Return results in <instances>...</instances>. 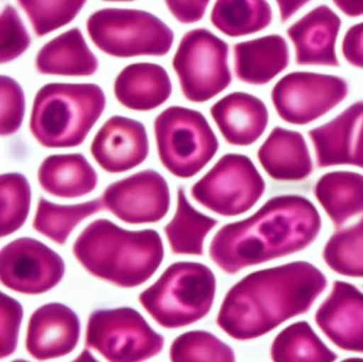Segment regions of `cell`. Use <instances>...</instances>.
<instances>
[{
    "instance_id": "1",
    "label": "cell",
    "mask_w": 363,
    "mask_h": 362,
    "mask_svg": "<svg viewBox=\"0 0 363 362\" xmlns=\"http://www.w3.org/2000/svg\"><path fill=\"white\" fill-rule=\"evenodd\" d=\"M326 287L324 273L308 261L250 273L227 292L216 324L235 340H255L307 313Z\"/></svg>"
},
{
    "instance_id": "2",
    "label": "cell",
    "mask_w": 363,
    "mask_h": 362,
    "mask_svg": "<svg viewBox=\"0 0 363 362\" xmlns=\"http://www.w3.org/2000/svg\"><path fill=\"white\" fill-rule=\"evenodd\" d=\"M322 229L316 207L305 196H274L252 216L223 226L209 255L227 274L303 251Z\"/></svg>"
},
{
    "instance_id": "3",
    "label": "cell",
    "mask_w": 363,
    "mask_h": 362,
    "mask_svg": "<svg viewBox=\"0 0 363 362\" xmlns=\"http://www.w3.org/2000/svg\"><path fill=\"white\" fill-rule=\"evenodd\" d=\"M73 253L91 275L125 289L143 285L164 259L156 230L130 231L107 219L92 221L74 243Z\"/></svg>"
},
{
    "instance_id": "4",
    "label": "cell",
    "mask_w": 363,
    "mask_h": 362,
    "mask_svg": "<svg viewBox=\"0 0 363 362\" xmlns=\"http://www.w3.org/2000/svg\"><path fill=\"white\" fill-rule=\"evenodd\" d=\"M106 108L94 83H48L38 91L31 110V133L46 148H72L86 140Z\"/></svg>"
},
{
    "instance_id": "5",
    "label": "cell",
    "mask_w": 363,
    "mask_h": 362,
    "mask_svg": "<svg viewBox=\"0 0 363 362\" xmlns=\"http://www.w3.org/2000/svg\"><path fill=\"white\" fill-rule=\"evenodd\" d=\"M216 291V276L207 265L176 262L140 294L139 300L159 325L176 329L203 319L211 310Z\"/></svg>"
},
{
    "instance_id": "6",
    "label": "cell",
    "mask_w": 363,
    "mask_h": 362,
    "mask_svg": "<svg viewBox=\"0 0 363 362\" xmlns=\"http://www.w3.org/2000/svg\"><path fill=\"white\" fill-rule=\"evenodd\" d=\"M86 30L97 48L116 57L165 55L173 30L156 15L135 9L106 8L90 15Z\"/></svg>"
},
{
    "instance_id": "7",
    "label": "cell",
    "mask_w": 363,
    "mask_h": 362,
    "mask_svg": "<svg viewBox=\"0 0 363 362\" xmlns=\"http://www.w3.org/2000/svg\"><path fill=\"white\" fill-rule=\"evenodd\" d=\"M159 159L174 176L199 174L218 150V140L203 113L169 106L155 119Z\"/></svg>"
},
{
    "instance_id": "8",
    "label": "cell",
    "mask_w": 363,
    "mask_h": 362,
    "mask_svg": "<svg viewBox=\"0 0 363 362\" xmlns=\"http://www.w3.org/2000/svg\"><path fill=\"white\" fill-rule=\"evenodd\" d=\"M228 55V44L205 28L191 30L182 36L173 67L186 99L206 102L230 85Z\"/></svg>"
},
{
    "instance_id": "9",
    "label": "cell",
    "mask_w": 363,
    "mask_h": 362,
    "mask_svg": "<svg viewBox=\"0 0 363 362\" xmlns=\"http://www.w3.org/2000/svg\"><path fill=\"white\" fill-rule=\"evenodd\" d=\"M86 346L108 361H145L162 351L164 338L133 308L99 309L91 313Z\"/></svg>"
},
{
    "instance_id": "10",
    "label": "cell",
    "mask_w": 363,
    "mask_h": 362,
    "mask_svg": "<svg viewBox=\"0 0 363 362\" xmlns=\"http://www.w3.org/2000/svg\"><path fill=\"white\" fill-rule=\"evenodd\" d=\"M265 181L245 155L227 153L191 189L197 202L222 216L250 211L262 197Z\"/></svg>"
},
{
    "instance_id": "11",
    "label": "cell",
    "mask_w": 363,
    "mask_h": 362,
    "mask_svg": "<svg viewBox=\"0 0 363 362\" xmlns=\"http://www.w3.org/2000/svg\"><path fill=\"white\" fill-rule=\"evenodd\" d=\"M348 94L345 79L333 75L294 72L272 89V102L280 119L291 125H308L341 104Z\"/></svg>"
},
{
    "instance_id": "12",
    "label": "cell",
    "mask_w": 363,
    "mask_h": 362,
    "mask_svg": "<svg viewBox=\"0 0 363 362\" xmlns=\"http://www.w3.org/2000/svg\"><path fill=\"white\" fill-rule=\"evenodd\" d=\"M65 273L61 256L35 238H18L0 251V280L18 293L38 295L50 291Z\"/></svg>"
},
{
    "instance_id": "13",
    "label": "cell",
    "mask_w": 363,
    "mask_h": 362,
    "mask_svg": "<svg viewBox=\"0 0 363 362\" xmlns=\"http://www.w3.org/2000/svg\"><path fill=\"white\" fill-rule=\"evenodd\" d=\"M101 198L105 209L131 225L161 221L171 204L167 180L152 170H142L112 183Z\"/></svg>"
},
{
    "instance_id": "14",
    "label": "cell",
    "mask_w": 363,
    "mask_h": 362,
    "mask_svg": "<svg viewBox=\"0 0 363 362\" xmlns=\"http://www.w3.org/2000/svg\"><path fill=\"white\" fill-rule=\"evenodd\" d=\"M314 319L335 346L363 353V293L358 287L345 281H335Z\"/></svg>"
},
{
    "instance_id": "15",
    "label": "cell",
    "mask_w": 363,
    "mask_h": 362,
    "mask_svg": "<svg viewBox=\"0 0 363 362\" xmlns=\"http://www.w3.org/2000/svg\"><path fill=\"white\" fill-rule=\"evenodd\" d=\"M318 168H363V102L350 104L337 117L308 131Z\"/></svg>"
},
{
    "instance_id": "16",
    "label": "cell",
    "mask_w": 363,
    "mask_h": 362,
    "mask_svg": "<svg viewBox=\"0 0 363 362\" xmlns=\"http://www.w3.org/2000/svg\"><path fill=\"white\" fill-rule=\"evenodd\" d=\"M150 153V141L143 124L125 116L110 117L99 130L91 153L106 172H127L143 163Z\"/></svg>"
},
{
    "instance_id": "17",
    "label": "cell",
    "mask_w": 363,
    "mask_h": 362,
    "mask_svg": "<svg viewBox=\"0 0 363 362\" xmlns=\"http://www.w3.org/2000/svg\"><path fill=\"white\" fill-rule=\"evenodd\" d=\"M80 319L69 307L52 302L40 307L31 314L27 330V351L35 359L65 357L77 346Z\"/></svg>"
},
{
    "instance_id": "18",
    "label": "cell",
    "mask_w": 363,
    "mask_h": 362,
    "mask_svg": "<svg viewBox=\"0 0 363 362\" xmlns=\"http://www.w3.org/2000/svg\"><path fill=\"white\" fill-rule=\"evenodd\" d=\"M341 26L339 15L325 4L293 23L288 35L294 45L297 65L339 67L335 43Z\"/></svg>"
},
{
    "instance_id": "19",
    "label": "cell",
    "mask_w": 363,
    "mask_h": 362,
    "mask_svg": "<svg viewBox=\"0 0 363 362\" xmlns=\"http://www.w3.org/2000/svg\"><path fill=\"white\" fill-rule=\"evenodd\" d=\"M223 138L233 146L256 143L269 125V110L260 98L244 92H235L210 108Z\"/></svg>"
},
{
    "instance_id": "20",
    "label": "cell",
    "mask_w": 363,
    "mask_h": 362,
    "mask_svg": "<svg viewBox=\"0 0 363 362\" xmlns=\"http://www.w3.org/2000/svg\"><path fill=\"white\" fill-rule=\"evenodd\" d=\"M263 170L274 180H305L313 172L311 155L303 134L275 127L257 153Z\"/></svg>"
},
{
    "instance_id": "21",
    "label": "cell",
    "mask_w": 363,
    "mask_h": 362,
    "mask_svg": "<svg viewBox=\"0 0 363 362\" xmlns=\"http://www.w3.org/2000/svg\"><path fill=\"white\" fill-rule=\"evenodd\" d=\"M233 53L235 76L248 84H267L290 64L288 43L279 34L238 43Z\"/></svg>"
},
{
    "instance_id": "22",
    "label": "cell",
    "mask_w": 363,
    "mask_h": 362,
    "mask_svg": "<svg viewBox=\"0 0 363 362\" xmlns=\"http://www.w3.org/2000/svg\"><path fill=\"white\" fill-rule=\"evenodd\" d=\"M171 94V79L159 64H130L114 81L116 99L130 110H154L164 104Z\"/></svg>"
},
{
    "instance_id": "23",
    "label": "cell",
    "mask_w": 363,
    "mask_h": 362,
    "mask_svg": "<svg viewBox=\"0 0 363 362\" xmlns=\"http://www.w3.org/2000/svg\"><path fill=\"white\" fill-rule=\"evenodd\" d=\"M40 74L88 77L99 70V60L91 51L79 28H73L46 43L35 57Z\"/></svg>"
},
{
    "instance_id": "24",
    "label": "cell",
    "mask_w": 363,
    "mask_h": 362,
    "mask_svg": "<svg viewBox=\"0 0 363 362\" xmlns=\"http://www.w3.org/2000/svg\"><path fill=\"white\" fill-rule=\"evenodd\" d=\"M44 191L60 198H77L94 191L96 170L82 153L48 155L38 170Z\"/></svg>"
},
{
    "instance_id": "25",
    "label": "cell",
    "mask_w": 363,
    "mask_h": 362,
    "mask_svg": "<svg viewBox=\"0 0 363 362\" xmlns=\"http://www.w3.org/2000/svg\"><path fill=\"white\" fill-rule=\"evenodd\" d=\"M314 195L335 227L363 212V175L335 170L323 175Z\"/></svg>"
},
{
    "instance_id": "26",
    "label": "cell",
    "mask_w": 363,
    "mask_h": 362,
    "mask_svg": "<svg viewBox=\"0 0 363 362\" xmlns=\"http://www.w3.org/2000/svg\"><path fill=\"white\" fill-rule=\"evenodd\" d=\"M216 219L199 212L186 199L182 187L177 191V209L173 219L164 227L172 251L176 255L201 256L203 241L218 225Z\"/></svg>"
},
{
    "instance_id": "27",
    "label": "cell",
    "mask_w": 363,
    "mask_h": 362,
    "mask_svg": "<svg viewBox=\"0 0 363 362\" xmlns=\"http://www.w3.org/2000/svg\"><path fill=\"white\" fill-rule=\"evenodd\" d=\"M210 21L225 35L240 38L269 27L273 10L267 0H216Z\"/></svg>"
},
{
    "instance_id": "28",
    "label": "cell",
    "mask_w": 363,
    "mask_h": 362,
    "mask_svg": "<svg viewBox=\"0 0 363 362\" xmlns=\"http://www.w3.org/2000/svg\"><path fill=\"white\" fill-rule=\"evenodd\" d=\"M273 361H335L333 353L314 331L308 322L299 321L282 329L271 346Z\"/></svg>"
},
{
    "instance_id": "29",
    "label": "cell",
    "mask_w": 363,
    "mask_h": 362,
    "mask_svg": "<svg viewBox=\"0 0 363 362\" xmlns=\"http://www.w3.org/2000/svg\"><path fill=\"white\" fill-rule=\"evenodd\" d=\"M104 209L103 198L65 206L40 197L33 228L57 244L65 245L76 226Z\"/></svg>"
},
{
    "instance_id": "30",
    "label": "cell",
    "mask_w": 363,
    "mask_h": 362,
    "mask_svg": "<svg viewBox=\"0 0 363 362\" xmlns=\"http://www.w3.org/2000/svg\"><path fill=\"white\" fill-rule=\"evenodd\" d=\"M323 259L341 276L363 278V217L330 236L323 249Z\"/></svg>"
},
{
    "instance_id": "31",
    "label": "cell",
    "mask_w": 363,
    "mask_h": 362,
    "mask_svg": "<svg viewBox=\"0 0 363 362\" xmlns=\"http://www.w3.org/2000/svg\"><path fill=\"white\" fill-rule=\"evenodd\" d=\"M1 194V238L18 231L29 215L31 187L28 179L20 172H7L0 177Z\"/></svg>"
},
{
    "instance_id": "32",
    "label": "cell",
    "mask_w": 363,
    "mask_h": 362,
    "mask_svg": "<svg viewBox=\"0 0 363 362\" xmlns=\"http://www.w3.org/2000/svg\"><path fill=\"white\" fill-rule=\"evenodd\" d=\"M173 362H233L235 351L213 334L203 330L186 332L177 336L169 351Z\"/></svg>"
},
{
    "instance_id": "33",
    "label": "cell",
    "mask_w": 363,
    "mask_h": 362,
    "mask_svg": "<svg viewBox=\"0 0 363 362\" xmlns=\"http://www.w3.org/2000/svg\"><path fill=\"white\" fill-rule=\"evenodd\" d=\"M86 1L88 0H18L39 38L72 23Z\"/></svg>"
},
{
    "instance_id": "34",
    "label": "cell",
    "mask_w": 363,
    "mask_h": 362,
    "mask_svg": "<svg viewBox=\"0 0 363 362\" xmlns=\"http://www.w3.org/2000/svg\"><path fill=\"white\" fill-rule=\"evenodd\" d=\"M31 38L16 8L7 6L0 19V61L5 64L22 55Z\"/></svg>"
},
{
    "instance_id": "35",
    "label": "cell",
    "mask_w": 363,
    "mask_h": 362,
    "mask_svg": "<svg viewBox=\"0 0 363 362\" xmlns=\"http://www.w3.org/2000/svg\"><path fill=\"white\" fill-rule=\"evenodd\" d=\"M1 93V119L0 133H16L23 124L25 115V95L22 87L11 77H0Z\"/></svg>"
},
{
    "instance_id": "36",
    "label": "cell",
    "mask_w": 363,
    "mask_h": 362,
    "mask_svg": "<svg viewBox=\"0 0 363 362\" xmlns=\"http://www.w3.org/2000/svg\"><path fill=\"white\" fill-rule=\"evenodd\" d=\"M1 346L0 358L8 357L18 346V332L23 319V307L18 300L1 293Z\"/></svg>"
},
{
    "instance_id": "37",
    "label": "cell",
    "mask_w": 363,
    "mask_h": 362,
    "mask_svg": "<svg viewBox=\"0 0 363 362\" xmlns=\"http://www.w3.org/2000/svg\"><path fill=\"white\" fill-rule=\"evenodd\" d=\"M171 14L182 23H194L205 16L210 0H164Z\"/></svg>"
},
{
    "instance_id": "38",
    "label": "cell",
    "mask_w": 363,
    "mask_h": 362,
    "mask_svg": "<svg viewBox=\"0 0 363 362\" xmlns=\"http://www.w3.org/2000/svg\"><path fill=\"white\" fill-rule=\"evenodd\" d=\"M342 55L350 65L363 68V21L346 31L342 40Z\"/></svg>"
},
{
    "instance_id": "39",
    "label": "cell",
    "mask_w": 363,
    "mask_h": 362,
    "mask_svg": "<svg viewBox=\"0 0 363 362\" xmlns=\"http://www.w3.org/2000/svg\"><path fill=\"white\" fill-rule=\"evenodd\" d=\"M275 1L277 2L279 8L280 21L281 23H286L311 0H275Z\"/></svg>"
},
{
    "instance_id": "40",
    "label": "cell",
    "mask_w": 363,
    "mask_h": 362,
    "mask_svg": "<svg viewBox=\"0 0 363 362\" xmlns=\"http://www.w3.org/2000/svg\"><path fill=\"white\" fill-rule=\"evenodd\" d=\"M335 6L348 17L363 15V0H333Z\"/></svg>"
},
{
    "instance_id": "41",
    "label": "cell",
    "mask_w": 363,
    "mask_h": 362,
    "mask_svg": "<svg viewBox=\"0 0 363 362\" xmlns=\"http://www.w3.org/2000/svg\"><path fill=\"white\" fill-rule=\"evenodd\" d=\"M104 1L127 2L133 1V0H104Z\"/></svg>"
}]
</instances>
